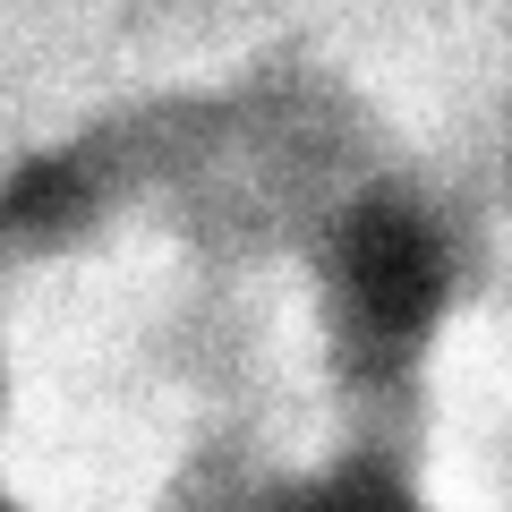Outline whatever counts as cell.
Returning <instances> with one entry per match:
<instances>
[{
	"instance_id": "1",
	"label": "cell",
	"mask_w": 512,
	"mask_h": 512,
	"mask_svg": "<svg viewBox=\"0 0 512 512\" xmlns=\"http://www.w3.org/2000/svg\"><path fill=\"white\" fill-rule=\"evenodd\" d=\"M342 274H350L359 308L376 316L384 333H402V325L427 316V299H436V282H444V256H436V231H427L419 214L376 205V214H359L342 231Z\"/></svg>"
}]
</instances>
